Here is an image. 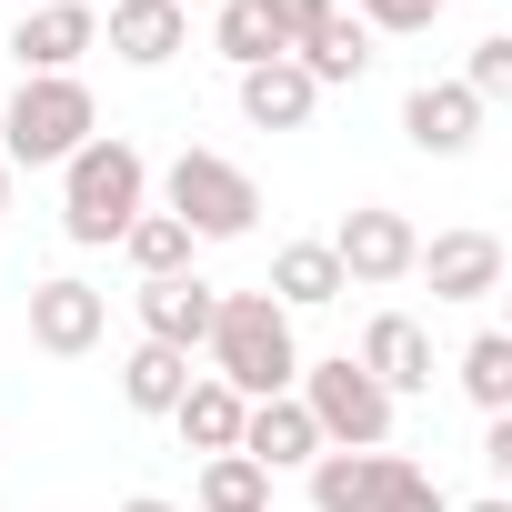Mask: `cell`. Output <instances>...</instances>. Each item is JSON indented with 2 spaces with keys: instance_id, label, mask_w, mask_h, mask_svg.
<instances>
[{
  "instance_id": "cell-19",
  "label": "cell",
  "mask_w": 512,
  "mask_h": 512,
  "mask_svg": "<svg viewBox=\"0 0 512 512\" xmlns=\"http://www.w3.org/2000/svg\"><path fill=\"white\" fill-rule=\"evenodd\" d=\"M211 51H221L231 71H262V61H282L272 0H211Z\"/></svg>"
},
{
  "instance_id": "cell-8",
  "label": "cell",
  "mask_w": 512,
  "mask_h": 512,
  "mask_svg": "<svg viewBox=\"0 0 512 512\" xmlns=\"http://www.w3.org/2000/svg\"><path fill=\"white\" fill-rule=\"evenodd\" d=\"M101 332H111V302H101L81 272H51V282H31V342H41L51 362H81V352H101Z\"/></svg>"
},
{
  "instance_id": "cell-22",
  "label": "cell",
  "mask_w": 512,
  "mask_h": 512,
  "mask_svg": "<svg viewBox=\"0 0 512 512\" xmlns=\"http://www.w3.org/2000/svg\"><path fill=\"white\" fill-rule=\"evenodd\" d=\"M191 502H201V512H272V472H262V462H241V452H211Z\"/></svg>"
},
{
  "instance_id": "cell-15",
  "label": "cell",
  "mask_w": 512,
  "mask_h": 512,
  "mask_svg": "<svg viewBox=\"0 0 512 512\" xmlns=\"http://www.w3.org/2000/svg\"><path fill=\"white\" fill-rule=\"evenodd\" d=\"M322 111V91L302 81V61H262V71H241V121L251 131H302Z\"/></svg>"
},
{
  "instance_id": "cell-26",
  "label": "cell",
  "mask_w": 512,
  "mask_h": 512,
  "mask_svg": "<svg viewBox=\"0 0 512 512\" xmlns=\"http://www.w3.org/2000/svg\"><path fill=\"white\" fill-rule=\"evenodd\" d=\"M462 91H472L482 111L512 91V31H482V41H472V61H462Z\"/></svg>"
},
{
  "instance_id": "cell-32",
  "label": "cell",
  "mask_w": 512,
  "mask_h": 512,
  "mask_svg": "<svg viewBox=\"0 0 512 512\" xmlns=\"http://www.w3.org/2000/svg\"><path fill=\"white\" fill-rule=\"evenodd\" d=\"M181 11H211V0H181Z\"/></svg>"
},
{
  "instance_id": "cell-17",
  "label": "cell",
  "mask_w": 512,
  "mask_h": 512,
  "mask_svg": "<svg viewBox=\"0 0 512 512\" xmlns=\"http://www.w3.org/2000/svg\"><path fill=\"white\" fill-rule=\"evenodd\" d=\"M241 412H251V402H241L231 382H211V372H191V392L171 402V422H181V442H191L201 462H211V452H241Z\"/></svg>"
},
{
  "instance_id": "cell-4",
  "label": "cell",
  "mask_w": 512,
  "mask_h": 512,
  "mask_svg": "<svg viewBox=\"0 0 512 512\" xmlns=\"http://www.w3.org/2000/svg\"><path fill=\"white\" fill-rule=\"evenodd\" d=\"M292 402L312 412V432H322V452H392V392L352 362V352H332V362H302V382H292Z\"/></svg>"
},
{
  "instance_id": "cell-24",
  "label": "cell",
  "mask_w": 512,
  "mask_h": 512,
  "mask_svg": "<svg viewBox=\"0 0 512 512\" xmlns=\"http://www.w3.org/2000/svg\"><path fill=\"white\" fill-rule=\"evenodd\" d=\"M382 452H312V512H372Z\"/></svg>"
},
{
  "instance_id": "cell-16",
  "label": "cell",
  "mask_w": 512,
  "mask_h": 512,
  "mask_svg": "<svg viewBox=\"0 0 512 512\" xmlns=\"http://www.w3.org/2000/svg\"><path fill=\"white\" fill-rule=\"evenodd\" d=\"M282 312H322V302H342L352 282H342V262H332V241H282L272 251V282H262Z\"/></svg>"
},
{
  "instance_id": "cell-23",
  "label": "cell",
  "mask_w": 512,
  "mask_h": 512,
  "mask_svg": "<svg viewBox=\"0 0 512 512\" xmlns=\"http://www.w3.org/2000/svg\"><path fill=\"white\" fill-rule=\"evenodd\" d=\"M472 402H482V422L492 412H512V332H472L462 342V372H452Z\"/></svg>"
},
{
  "instance_id": "cell-18",
  "label": "cell",
  "mask_w": 512,
  "mask_h": 512,
  "mask_svg": "<svg viewBox=\"0 0 512 512\" xmlns=\"http://www.w3.org/2000/svg\"><path fill=\"white\" fill-rule=\"evenodd\" d=\"M292 61H302V81H312V91H342V81H362V71H372V31H362L352 11H332Z\"/></svg>"
},
{
  "instance_id": "cell-14",
  "label": "cell",
  "mask_w": 512,
  "mask_h": 512,
  "mask_svg": "<svg viewBox=\"0 0 512 512\" xmlns=\"http://www.w3.org/2000/svg\"><path fill=\"white\" fill-rule=\"evenodd\" d=\"M312 452H322V432H312V412H302L292 392H272V402L241 412V462H262V472H312Z\"/></svg>"
},
{
  "instance_id": "cell-20",
  "label": "cell",
  "mask_w": 512,
  "mask_h": 512,
  "mask_svg": "<svg viewBox=\"0 0 512 512\" xmlns=\"http://www.w3.org/2000/svg\"><path fill=\"white\" fill-rule=\"evenodd\" d=\"M181 392H191V352L131 342V362H121V402H131V412H171Z\"/></svg>"
},
{
  "instance_id": "cell-2",
  "label": "cell",
  "mask_w": 512,
  "mask_h": 512,
  "mask_svg": "<svg viewBox=\"0 0 512 512\" xmlns=\"http://www.w3.org/2000/svg\"><path fill=\"white\" fill-rule=\"evenodd\" d=\"M201 352H211V382H231L241 402H272L302 382V342H292V312L272 292H221Z\"/></svg>"
},
{
  "instance_id": "cell-21",
  "label": "cell",
  "mask_w": 512,
  "mask_h": 512,
  "mask_svg": "<svg viewBox=\"0 0 512 512\" xmlns=\"http://www.w3.org/2000/svg\"><path fill=\"white\" fill-rule=\"evenodd\" d=\"M121 251H131V272H141V282H171V272H191V251H201V241H191L171 211H141V221L121 231Z\"/></svg>"
},
{
  "instance_id": "cell-3",
  "label": "cell",
  "mask_w": 512,
  "mask_h": 512,
  "mask_svg": "<svg viewBox=\"0 0 512 512\" xmlns=\"http://www.w3.org/2000/svg\"><path fill=\"white\" fill-rule=\"evenodd\" d=\"M91 131H101V101H91L81 71H61V81H21L11 111H0V161H11V171H61Z\"/></svg>"
},
{
  "instance_id": "cell-7",
  "label": "cell",
  "mask_w": 512,
  "mask_h": 512,
  "mask_svg": "<svg viewBox=\"0 0 512 512\" xmlns=\"http://www.w3.org/2000/svg\"><path fill=\"white\" fill-rule=\"evenodd\" d=\"M81 51H101V11H91V0H41V11L11 21L21 81H61V71H81Z\"/></svg>"
},
{
  "instance_id": "cell-1",
  "label": "cell",
  "mask_w": 512,
  "mask_h": 512,
  "mask_svg": "<svg viewBox=\"0 0 512 512\" xmlns=\"http://www.w3.org/2000/svg\"><path fill=\"white\" fill-rule=\"evenodd\" d=\"M141 211H151V161H141V141L91 131V141L61 161V231H71L81 251H111Z\"/></svg>"
},
{
  "instance_id": "cell-6",
  "label": "cell",
  "mask_w": 512,
  "mask_h": 512,
  "mask_svg": "<svg viewBox=\"0 0 512 512\" xmlns=\"http://www.w3.org/2000/svg\"><path fill=\"white\" fill-rule=\"evenodd\" d=\"M412 251H422V231H412L392 201H362V211H342V231H332V262H342V282H362V292L412 282Z\"/></svg>"
},
{
  "instance_id": "cell-28",
  "label": "cell",
  "mask_w": 512,
  "mask_h": 512,
  "mask_svg": "<svg viewBox=\"0 0 512 512\" xmlns=\"http://www.w3.org/2000/svg\"><path fill=\"white\" fill-rule=\"evenodd\" d=\"M332 11H342V0H272V31H282V61H292V51H302V41H312V31H322Z\"/></svg>"
},
{
  "instance_id": "cell-25",
  "label": "cell",
  "mask_w": 512,
  "mask_h": 512,
  "mask_svg": "<svg viewBox=\"0 0 512 512\" xmlns=\"http://www.w3.org/2000/svg\"><path fill=\"white\" fill-rule=\"evenodd\" d=\"M372 512H452V502H442V482H432L422 462L382 452V472H372Z\"/></svg>"
},
{
  "instance_id": "cell-33",
  "label": "cell",
  "mask_w": 512,
  "mask_h": 512,
  "mask_svg": "<svg viewBox=\"0 0 512 512\" xmlns=\"http://www.w3.org/2000/svg\"><path fill=\"white\" fill-rule=\"evenodd\" d=\"M21 11H41V0H21Z\"/></svg>"
},
{
  "instance_id": "cell-29",
  "label": "cell",
  "mask_w": 512,
  "mask_h": 512,
  "mask_svg": "<svg viewBox=\"0 0 512 512\" xmlns=\"http://www.w3.org/2000/svg\"><path fill=\"white\" fill-rule=\"evenodd\" d=\"M121 512H181V502H161V492H131V502H121Z\"/></svg>"
},
{
  "instance_id": "cell-27",
  "label": "cell",
  "mask_w": 512,
  "mask_h": 512,
  "mask_svg": "<svg viewBox=\"0 0 512 512\" xmlns=\"http://www.w3.org/2000/svg\"><path fill=\"white\" fill-rule=\"evenodd\" d=\"M342 11H352L362 31H432L452 0H342Z\"/></svg>"
},
{
  "instance_id": "cell-9",
  "label": "cell",
  "mask_w": 512,
  "mask_h": 512,
  "mask_svg": "<svg viewBox=\"0 0 512 512\" xmlns=\"http://www.w3.org/2000/svg\"><path fill=\"white\" fill-rule=\"evenodd\" d=\"M412 272L432 282V302H492L502 292V241L492 231H432L412 251Z\"/></svg>"
},
{
  "instance_id": "cell-11",
  "label": "cell",
  "mask_w": 512,
  "mask_h": 512,
  "mask_svg": "<svg viewBox=\"0 0 512 512\" xmlns=\"http://www.w3.org/2000/svg\"><path fill=\"white\" fill-rule=\"evenodd\" d=\"M402 141H412L422 161H462V151L482 141V101H472L462 81H422V91L402 101Z\"/></svg>"
},
{
  "instance_id": "cell-13",
  "label": "cell",
  "mask_w": 512,
  "mask_h": 512,
  "mask_svg": "<svg viewBox=\"0 0 512 512\" xmlns=\"http://www.w3.org/2000/svg\"><path fill=\"white\" fill-rule=\"evenodd\" d=\"M352 362H362L392 402H402V392H432V332H422L412 312H372V332H362Z\"/></svg>"
},
{
  "instance_id": "cell-31",
  "label": "cell",
  "mask_w": 512,
  "mask_h": 512,
  "mask_svg": "<svg viewBox=\"0 0 512 512\" xmlns=\"http://www.w3.org/2000/svg\"><path fill=\"white\" fill-rule=\"evenodd\" d=\"M462 512H512V502H502V492H492V502H462Z\"/></svg>"
},
{
  "instance_id": "cell-5",
  "label": "cell",
  "mask_w": 512,
  "mask_h": 512,
  "mask_svg": "<svg viewBox=\"0 0 512 512\" xmlns=\"http://www.w3.org/2000/svg\"><path fill=\"white\" fill-rule=\"evenodd\" d=\"M161 211H171L191 241H241L251 221H262V181H251L241 161H221V151H181V161L161 171Z\"/></svg>"
},
{
  "instance_id": "cell-10",
  "label": "cell",
  "mask_w": 512,
  "mask_h": 512,
  "mask_svg": "<svg viewBox=\"0 0 512 512\" xmlns=\"http://www.w3.org/2000/svg\"><path fill=\"white\" fill-rule=\"evenodd\" d=\"M101 41H111V61H131V71H171V61L191 51V11H181V0H111Z\"/></svg>"
},
{
  "instance_id": "cell-30",
  "label": "cell",
  "mask_w": 512,
  "mask_h": 512,
  "mask_svg": "<svg viewBox=\"0 0 512 512\" xmlns=\"http://www.w3.org/2000/svg\"><path fill=\"white\" fill-rule=\"evenodd\" d=\"M11 181H21V171H11V161H0V211H11Z\"/></svg>"
},
{
  "instance_id": "cell-12",
  "label": "cell",
  "mask_w": 512,
  "mask_h": 512,
  "mask_svg": "<svg viewBox=\"0 0 512 512\" xmlns=\"http://www.w3.org/2000/svg\"><path fill=\"white\" fill-rule=\"evenodd\" d=\"M131 302H141V342H161V352H201V342H211V312H221V292H211L201 272L141 282Z\"/></svg>"
}]
</instances>
